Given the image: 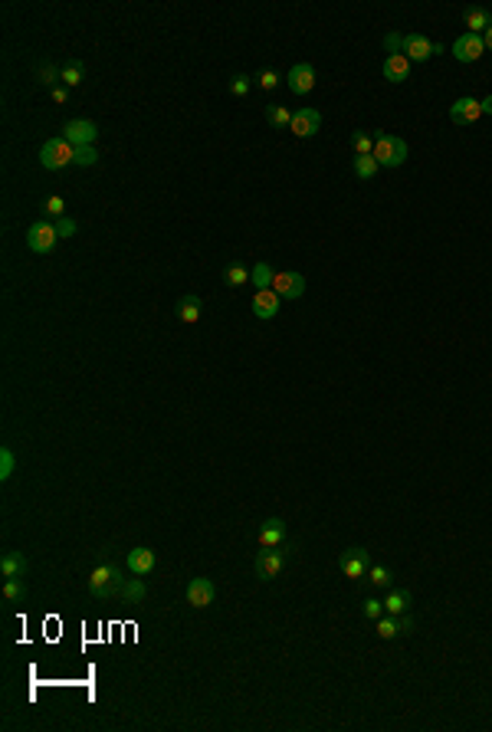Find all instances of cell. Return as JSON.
I'll list each match as a JSON object with an SVG mask.
<instances>
[{"mask_svg":"<svg viewBox=\"0 0 492 732\" xmlns=\"http://www.w3.org/2000/svg\"><path fill=\"white\" fill-rule=\"evenodd\" d=\"M125 571L118 568V565H99V568L89 575V595L99 598V601H105V598H115L122 595V588H125Z\"/></svg>","mask_w":492,"mask_h":732,"instance_id":"1","label":"cell"},{"mask_svg":"<svg viewBox=\"0 0 492 732\" xmlns=\"http://www.w3.org/2000/svg\"><path fill=\"white\" fill-rule=\"evenodd\" d=\"M374 162L381 168H401L407 162V141L397 135H388V132H378L374 135Z\"/></svg>","mask_w":492,"mask_h":732,"instance_id":"2","label":"cell"},{"mask_svg":"<svg viewBox=\"0 0 492 732\" xmlns=\"http://www.w3.org/2000/svg\"><path fill=\"white\" fill-rule=\"evenodd\" d=\"M73 155H76V148L66 138H46L43 148H39V164L46 171H63V168L73 164Z\"/></svg>","mask_w":492,"mask_h":732,"instance_id":"3","label":"cell"},{"mask_svg":"<svg viewBox=\"0 0 492 732\" xmlns=\"http://www.w3.org/2000/svg\"><path fill=\"white\" fill-rule=\"evenodd\" d=\"M56 243H60V234H56V224H50V220H37V224L26 230V247L33 250V253L46 256Z\"/></svg>","mask_w":492,"mask_h":732,"instance_id":"4","label":"cell"},{"mask_svg":"<svg viewBox=\"0 0 492 732\" xmlns=\"http://www.w3.org/2000/svg\"><path fill=\"white\" fill-rule=\"evenodd\" d=\"M338 568H341L345 578H367V568H371V552H367V548H358V546L345 548V552H341V559H338Z\"/></svg>","mask_w":492,"mask_h":732,"instance_id":"5","label":"cell"},{"mask_svg":"<svg viewBox=\"0 0 492 732\" xmlns=\"http://www.w3.org/2000/svg\"><path fill=\"white\" fill-rule=\"evenodd\" d=\"M63 138L73 145V148H86V145H95L99 138V125L89 122V119H73V122L63 125Z\"/></svg>","mask_w":492,"mask_h":732,"instance_id":"6","label":"cell"},{"mask_svg":"<svg viewBox=\"0 0 492 732\" xmlns=\"http://www.w3.org/2000/svg\"><path fill=\"white\" fill-rule=\"evenodd\" d=\"M279 548H263V552H256V578H259V582H273L279 571L286 568V552H279Z\"/></svg>","mask_w":492,"mask_h":732,"instance_id":"7","label":"cell"},{"mask_svg":"<svg viewBox=\"0 0 492 732\" xmlns=\"http://www.w3.org/2000/svg\"><path fill=\"white\" fill-rule=\"evenodd\" d=\"M286 86H289L292 96H309L316 89V69L309 62H295L289 73H286Z\"/></svg>","mask_w":492,"mask_h":732,"instance_id":"8","label":"cell"},{"mask_svg":"<svg viewBox=\"0 0 492 732\" xmlns=\"http://www.w3.org/2000/svg\"><path fill=\"white\" fill-rule=\"evenodd\" d=\"M482 119V102L473 99V96H463L450 105V122L453 125H473Z\"/></svg>","mask_w":492,"mask_h":732,"instance_id":"9","label":"cell"},{"mask_svg":"<svg viewBox=\"0 0 492 732\" xmlns=\"http://www.w3.org/2000/svg\"><path fill=\"white\" fill-rule=\"evenodd\" d=\"M318 125H322V115L316 112V109H299V112H292V125H289V132L295 138H312L318 132Z\"/></svg>","mask_w":492,"mask_h":732,"instance_id":"10","label":"cell"},{"mask_svg":"<svg viewBox=\"0 0 492 732\" xmlns=\"http://www.w3.org/2000/svg\"><path fill=\"white\" fill-rule=\"evenodd\" d=\"M279 306H282V299H279L276 289H256V296H253V315L256 319H276Z\"/></svg>","mask_w":492,"mask_h":732,"instance_id":"11","label":"cell"},{"mask_svg":"<svg viewBox=\"0 0 492 732\" xmlns=\"http://www.w3.org/2000/svg\"><path fill=\"white\" fill-rule=\"evenodd\" d=\"M273 289L279 293V299H299L305 293V276L282 270V273H276V279H273Z\"/></svg>","mask_w":492,"mask_h":732,"instance_id":"12","label":"cell"},{"mask_svg":"<svg viewBox=\"0 0 492 732\" xmlns=\"http://www.w3.org/2000/svg\"><path fill=\"white\" fill-rule=\"evenodd\" d=\"M214 598H217V588L210 578H190V584H188L190 608H207V604H214Z\"/></svg>","mask_w":492,"mask_h":732,"instance_id":"13","label":"cell"},{"mask_svg":"<svg viewBox=\"0 0 492 732\" xmlns=\"http://www.w3.org/2000/svg\"><path fill=\"white\" fill-rule=\"evenodd\" d=\"M486 53V43H482V37H476V33H463V37L453 43V56L459 62H476Z\"/></svg>","mask_w":492,"mask_h":732,"instance_id":"14","label":"cell"},{"mask_svg":"<svg viewBox=\"0 0 492 732\" xmlns=\"http://www.w3.org/2000/svg\"><path fill=\"white\" fill-rule=\"evenodd\" d=\"M256 542H259L263 548H279L282 542H286V522L279 519V516L266 519L263 525H259V532H256Z\"/></svg>","mask_w":492,"mask_h":732,"instance_id":"15","label":"cell"},{"mask_svg":"<svg viewBox=\"0 0 492 732\" xmlns=\"http://www.w3.org/2000/svg\"><path fill=\"white\" fill-rule=\"evenodd\" d=\"M154 565H158V555H154L148 546L131 548V552H128V559H125V568L131 571V575H152Z\"/></svg>","mask_w":492,"mask_h":732,"instance_id":"16","label":"cell"},{"mask_svg":"<svg viewBox=\"0 0 492 732\" xmlns=\"http://www.w3.org/2000/svg\"><path fill=\"white\" fill-rule=\"evenodd\" d=\"M404 56L410 62H427L433 56V40H427L423 33H407L404 37Z\"/></svg>","mask_w":492,"mask_h":732,"instance_id":"17","label":"cell"},{"mask_svg":"<svg viewBox=\"0 0 492 732\" xmlns=\"http://www.w3.org/2000/svg\"><path fill=\"white\" fill-rule=\"evenodd\" d=\"M410 66H414V62L407 60L404 53H397V56H384L381 73H384L388 82H407V79H410Z\"/></svg>","mask_w":492,"mask_h":732,"instance_id":"18","label":"cell"},{"mask_svg":"<svg viewBox=\"0 0 492 732\" xmlns=\"http://www.w3.org/2000/svg\"><path fill=\"white\" fill-rule=\"evenodd\" d=\"M201 315H203V302H201L197 293H188V296L177 299V319H181L184 325H194Z\"/></svg>","mask_w":492,"mask_h":732,"instance_id":"19","label":"cell"},{"mask_svg":"<svg viewBox=\"0 0 492 732\" xmlns=\"http://www.w3.org/2000/svg\"><path fill=\"white\" fill-rule=\"evenodd\" d=\"M463 24H466V33H476V37H482L486 30L492 26V13L482 10V7H469L466 13H463Z\"/></svg>","mask_w":492,"mask_h":732,"instance_id":"20","label":"cell"},{"mask_svg":"<svg viewBox=\"0 0 492 732\" xmlns=\"http://www.w3.org/2000/svg\"><path fill=\"white\" fill-rule=\"evenodd\" d=\"M24 571H26L24 552H3V559H0V575L3 578H24Z\"/></svg>","mask_w":492,"mask_h":732,"instance_id":"21","label":"cell"},{"mask_svg":"<svg viewBox=\"0 0 492 732\" xmlns=\"http://www.w3.org/2000/svg\"><path fill=\"white\" fill-rule=\"evenodd\" d=\"M82 76H86V62H82V60H69V62H63V76H60V86H66V89L82 86Z\"/></svg>","mask_w":492,"mask_h":732,"instance_id":"22","label":"cell"},{"mask_svg":"<svg viewBox=\"0 0 492 732\" xmlns=\"http://www.w3.org/2000/svg\"><path fill=\"white\" fill-rule=\"evenodd\" d=\"M118 598H122L125 604H145V598H148V584L141 582V575H138V578H128Z\"/></svg>","mask_w":492,"mask_h":732,"instance_id":"23","label":"cell"},{"mask_svg":"<svg viewBox=\"0 0 492 732\" xmlns=\"http://www.w3.org/2000/svg\"><path fill=\"white\" fill-rule=\"evenodd\" d=\"M384 611H388V614H407V611H410V591H404V588H394V591H388Z\"/></svg>","mask_w":492,"mask_h":732,"instance_id":"24","label":"cell"},{"mask_svg":"<svg viewBox=\"0 0 492 732\" xmlns=\"http://www.w3.org/2000/svg\"><path fill=\"white\" fill-rule=\"evenodd\" d=\"M273 279H276V270H273L269 263H256L250 270V283L256 286V289H273Z\"/></svg>","mask_w":492,"mask_h":732,"instance_id":"25","label":"cell"},{"mask_svg":"<svg viewBox=\"0 0 492 732\" xmlns=\"http://www.w3.org/2000/svg\"><path fill=\"white\" fill-rule=\"evenodd\" d=\"M354 174H358V177H361V181H371V177H374V174H378V168L381 164L374 162V155H354Z\"/></svg>","mask_w":492,"mask_h":732,"instance_id":"26","label":"cell"},{"mask_svg":"<svg viewBox=\"0 0 492 732\" xmlns=\"http://www.w3.org/2000/svg\"><path fill=\"white\" fill-rule=\"evenodd\" d=\"M367 582L374 584V588H381V591H388L394 584V575H391V568H384V565H371V568H367Z\"/></svg>","mask_w":492,"mask_h":732,"instance_id":"27","label":"cell"},{"mask_svg":"<svg viewBox=\"0 0 492 732\" xmlns=\"http://www.w3.org/2000/svg\"><path fill=\"white\" fill-rule=\"evenodd\" d=\"M266 122L273 125V128H289L292 112L286 109V105H269V109H266Z\"/></svg>","mask_w":492,"mask_h":732,"instance_id":"28","label":"cell"},{"mask_svg":"<svg viewBox=\"0 0 492 732\" xmlns=\"http://www.w3.org/2000/svg\"><path fill=\"white\" fill-rule=\"evenodd\" d=\"M224 283H227V286L250 283V270H246L243 263H227V270H224Z\"/></svg>","mask_w":492,"mask_h":732,"instance_id":"29","label":"cell"},{"mask_svg":"<svg viewBox=\"0 0 492 732\" xmlns=\"http://www.w3.org/2000/svg\"><path fill=\"white\" fill-rule=\"evenodd\" d=\"M3 598H7L10 604H20L26 598V584L20 582V578H3Z\"/></svg>","mask_w":492,"mask_h":732,"instance_id":"30","label":"cell"},{"mask_svg":"<svg viewBox=\"0 0 492 732\" xmlns=\"http://www.w3.org/2000/svg\"><path fill=\"white\" fill-rule=\"evenodd\" d=\"M60 76H63V69H56L53 62H43V66L37 69V82H43V86L56 89V86H60Z\"/></svg>","mask_w":492,"mask_h":732,"instance_id":"31","label":"cell"},{"mask_svg":"<svg viewBox=\"0 0 492 732\" xmlns=\"http://www.w3.org/2000/svg\"><path fill=\"white\" fill-rule=\"evenodd\" d=\"M352 148L354 155H371L374 151V135L371 132H352Z\"/></svg>","mask_w":492,"mask_h":732,"instance_id":"32","label":"cell"},{"mask_svg":"<svg viewBox=\"0 0 492 732\" xmlns=\"http://www.w3.org/2000/svg\"><path fill=\"white\" fill-rule=\"evenodd\" d=\"M95 162H99V151H95V145L76 148V155H73V164H76V168H92Z\"/></svg>","mask_w":492,"mask_h":732,"instance_id":"33","label":"cell"},{"mask_svg":"<svg viewBox=\"0 0 492 732\" xmlns=\"http://www.w3.org/2000/svg\"><path fill=\"white\" fill-rule=\"evenodd\" d=\"M250 89H253V79L246 73H237L233 79H230V92H233L237 99H246V96H250Z\"/></svg>","mask_w":492,"mask_h":732,"instance_id":"34","label":"cell"},{"mask_svg":"<svg viewBox=\"0 0 492 732\" xmlns=\"http://www.w3.org/2000/svg\"><path fill=\"white\" fill-rule=\"evenodd\" d=\"M13 470H17V457H13V450L0 447V480H10Z\"/></svg>","mask_w":492,"mask_h":732,"instance_id":"35","label":"cell"},{"mask_svg":"<svg viewBox=\"0 0 492 732\" xmlns=\"http://www.w3.org/2000/svg\"><path fill=\"white\" fill-rule=\"evenodd\" d=\"M279 82H282V76H279L276 69H263V73L256 76V86L266 89V92H269V89H276Z\"/></svg>","mask_w":492,"mask_h":732,"instance_id":"36","label":"cell"},{"mask_svg":"<svg viewBox=\"0 0 492 732\" xmlns=\"http://www.w3.org/2000/svg\"><path fill=\"white\" fill-rule=\"evenodd\" d=\"M384 53H388V56L404 53V33H388V37H384Z\"/></svg>","mask_w":492,"mask_h":732,"instance_id":"37","label":"cell"},{"mask_svg":"<svg viewBox=\"0 0 492 732\" xmlns=\"http://www.w3.org/2000/svg\"><path fill=\"white\" fill-rule=\"evenodd\" d=\"M43 211H46V217H66V204H63V198H46L43 200Z\"/></svg>","mask_w":492,"mask_h":732,"instance_id":"38","label":"cell"},{"mask_svg":"<svg viewBox=\"0 0 492 732\" xmlns=\"http://www.w3.org/2000/svg\"><path fill=\"white\" fill-rule=\"evenodd\" d=\"M76 230H79V224L73 220V217H60V220H56V234H60V240L76 236Z\"/></svg>","mask_w":492,"mask_h":732,"instance_id":"39","label":"cell"},{"mask_svg":"<svg viewBox=\"0 0 492 732\" xmlns=\"http://www.w3.org/2000/svg\"><path fill=\"white\" fill-rule=\"evenodd\" d=\"M365 618H371V620H378V618H384V601H378V598H367L365 601Z\"/></svg>","mask_w":492,"mask_h":732,"instance_id":"40","label":"cell"},{"mask_svg":"<svg viewBox=\"0 0 492 732\" xmlns=\"http://www.w3.org/2000/svg\"><path fill=\"white\" fill-rule=\"evenodd\" d=\"M66 99H69V89H66V86H56V89H53V102H60V105H63Z\"/></svg>","mask_w":492,"mask_h":732,"instance_id":"41","label":"cell"},{"mask_svg":"<svg viewBox=\"0 0 492 732\" xmlns=\"http://www.w3.org/2000/svg\"><path fill=\"white\" fill-rule=\"evenodd\" d=\"M482 102V115H492V96H486V99H480Z\"/></svg>","mask_w":492,"mask_h":732,"instance_id":"42","label":"cell"},{"mask_svg":"<svg viewBox=\"0 0 492 732\" xmlns=\"http://www.w3.org/2000/svg\"><path fill=\"white\" fill-rule=\"evenodd\" d=\"M482 43H486V50H492V26L482 33Z\"/></svg>","mask_w":492,"mask_h":732,"instance_id":"43","label":"cell"}]
</instances>
